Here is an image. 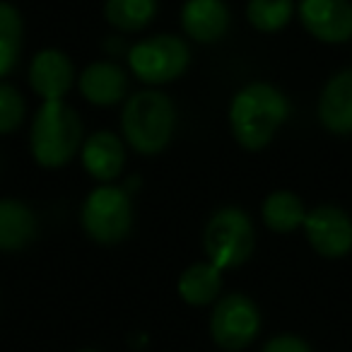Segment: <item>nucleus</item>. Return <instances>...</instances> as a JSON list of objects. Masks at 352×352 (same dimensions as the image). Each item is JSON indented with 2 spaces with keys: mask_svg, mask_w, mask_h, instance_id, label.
Listing matches in <instances>:
<instances>
[{
  "mask_svg": "<svg viewBox=\"0 0 352 352\" xmlns=\"http://www.w3.org/2000/svg\"><path fill=\"white\" fill-rule=\"evenodd\" d=\"M82 352H94V350H82Z\"/></svg>",
  "mask_w": 352,
  "mask_h": 352,
  "instance_id": "23",
  "label": "nucleus"
},
{
  "mask_svg": "<svg viewBox=\"0 0 352 352\" xmlns=\"http://www.w3.org/2000/svg\"><path fill=\"white\" fill-rule=\"evenodd\" d=\"M22 116H25V102L20 92L0 82V133H12L22 123Z\"/></svg>",
  "mask_w": 352,
  "mask_h": 352,
  "instance_id": "21",
  "label": "nucleus"
},
{
  "mask_svg": "<svg viewBox=\"0 0 352 352\" xmlns=\"http://www.w3.org/2000/svg\"><path fill=\"white\" fill-rule=\"evenodd\" d=\"M30 80L34 92L39 97H44V102L63 99V94L73 85V63L60 51H41L34 58V63H32Z\"/></svg>",
  "mask_w": 352,
  "mask_h": 352,
  "instance_id": "11",
  "label": "nucleus"
},
{
  "mask_svg": "<svg viewBox=\"0 0 352 352\" xmlns=\"http://www.w3.org/2000/svg\"><path fill=\"white\" fill-rule=\"evenodd\" d=\"M318 118L336 135H352V68L340 70L326 82L318 99Z\"/></svg>",
  "mask_w": 352,
  "mask_h": 352,
  "instance_id": "10",
  "label": "nucleus"
},
{
  "mask_svg": "<svg viewBox=\"0 0 352 352\" xmlns=\"http://www.w3.org/2000/svg\"><path fill=\"white\" fill-rule=\"evenodd\" d=\"M304 232L323 258H345L352 251V217L338 206H318L307 212Z\"/></svg>",
  "mask_w": 352,
  "mask_h": 352,
  "instance_id": "8",
  "label": "nucleus"
},
{
  "mask_svg": "<svg viewBox=\"0 0 352 352\" xmlns=\"http://www.w3.org/2000/svg\"><path fill=\"white\" fill-rule=\"evenodd\" d=\"M36 234V217L25 203L0 201V251H17Z\"/></svg>",
  "mask_w": 352,
  "mask_h": 352,
  "instance_id": "15",
  "label": "nucleus"
},
{
  "mask_svg": "<svg viewBox=\"0 0 352 352\" xmlns=\"http://www.w3.org/2000/svg\"><path fill=\"white\" fill-rule=\"evenodd\" d=\"M206 251L217 268H236L254 251V225L239 208L215 212L206 230Z\"/></svg>",
  "mask_w": 352,
  "mask_h": 352,
  "instance_id": "4",
  "label": "nucleus"
},
{
  "mask_svg": "<svg viewBox=\"0 0 352 352\" xmlns=\"http://www.w3.org/2000/svg\"><path fill=\"white\" fill-rule=\"evenodd\" d=\"M126 152L113 133H94L82 147V164L94 179L99 182H111L113 176L121 174Z\"/></svg>",
  "mask_w": 352,
  "mask_h": 352,
  "instance_id": "13",
  "label": "nucleus"
},
{
  "mask_svg": "<svg viewBox=\"0 0 352 352\" xmlns=\"http://www.w3.org/2000/svg\"><path fill=\"white\" fill-rule=\"evenodd\" d=\"M82 225L87 234L102 244L121 241L133 225L128 193L118 186H102L92 191L82 208Z\"/></svg>",
  "mask_w": 352,
  "mask_h": 352,
  "instance_id": "5",
  "label": "nucleus"
},
{
  "mask_svg": "<svg viewBox=\"0 0 352 352\" xmlns=\"http://www.w3.org/2000/svg\"><path fill=\"white\" fill-rule=\"evenodd\" d=\"M82 138L78 113L63 99L44 102L32 126V152L44 166H60L75 155Z\"/></svg>",
  "mask_w": 352,
  "mask_h": 352,
  "instance_id": "2",
  "label": "nucleus"
},
{
  "mask_svg": "<svg viewBox=\"0 0 352 352\" xmlns=\"http://www.w3.org/2000/svg\"><path fill=\"white\" fill-rule=\"evenodd\" d=\"M220 287V268L212 263H196L184 270L182 278H179V292H182L184 302L193 304V307H203V304L212 302Z\"/></svg>",
  "mask_w": 352,
  "mask_h": 352,
  "instance_id": "17",
  "label": "nucleus"
},
{
  "mask_svg": "<svg viewBox=\"0 0 352 352\" xmlns=\"http://www.w3.org/2000/svg\"><path fill=\"white\" fill-rule=\"evenodd\" d=\"M249 22L261 32H278L287 27L294 15L292 0H251L246 8Z\"/></svg>",
  "mask_w": 352,
  "mask_h": 352,
  "instance_id": "20",
  "label": "nucleus"
},
{
  "mask_svg": "<svg viewBox=\"0 0 352 352\" xmlns=\"http://www.w3.org/2000/svg\"><path fill=\"white\" fill-rule=\"evenodd\" d=\"M261 328V314L244 294H230L212 311L210 331L220 347L230 352L244 350Z\"/></svg>",
  "mask_w": 352,
  "mask_h": 352,
  "instance_id": "7",
  "label": "nucleus"
},
{
  "mask_svg": "<svg viewBox=\"0 0 352 352\" xmlns=\"http://www.w3.org/2000/svg\"><path fill=\"white\" fill-rule=\"evenodd\" d=\"M263 352H311V347L297 336H278L263 347Z\"/></svg>",
  "mask_w": 352,
  "mask_h": 352,
  "instance_id": "22",
  "label": "nucleus"
},
{
  "mask_svg": "<svg viewBox=\"0 0 352 352\" xmlns=\"http://www.w3.org/2000/svg\"><path fill=\"white\" fill-rule=\"evenodd\" d=\"M287 116V97L268 82H254L244 87L230 109L232 131L246 150H261L268 145Z\"/></svg>",
  "mask_w": 352,
  "mask_h": 352,
  "instance_id": "1",
  "label": "nucleus"
},
{
  "mask_svg": "<svg viewBox=\"0 0 352 352\" xmlns=\"http://www.w3.org/2000/svg\"><path fill=\"white\" fill-rule=\"evenodd\" d=\"M182 22L191 39L210 44L225 36L230 27V12L222 0H188L184 6Z\"/></svg>",
  "mask_w": 352,
  "mask_h": 352,
  "instance_id": "12",
  "label": "nucleus"
},
{
  "mask_svg": "<svg viewBox=\"0 0 352 352\" xmlns=\"http://www.w3.org/2000/svg\"><path fill=\"white\" fill-rule=\"evenodd\" d=\"M128 89L126 73L116 63H94L80 78V92L85 99L99 107H109L123 99Z\"/></svg>",
  "mask_w": 352,
  "mask_h": 352,
  "instance_id": "14",
  "label": "nucleus"
},
{
  "mask_svg": "<svg viewBox=\"0 0 352 352\" xmlns=\"http://www.w3.org/2000/svg\"><path fill=\"white\" fill-rule=\"evenodd\" d=\"M157 0H107V17L123 32L142 30L155 17Z\"/></svg>",
  "mask_w": 352,
  "mask_h": 352,
  "instance_id": "19",
  "label": "nucleus"
},
{
  "mask_svg": "<svg viewBox=\"0 0 352 352\" xmlns=\"http://www.w3.org/2000/svg\"><path fill=\"white\" fill-rule=\"evenodd\" d=\"M307 210L299 196L292 191H275L263 203V222L278 234H289L297 227H304Z\"/></svg>",
  "mask_w": 352,
  "mask_h": 352,
  "instance_id": "16",
  "label": "nucleus"
},
{
  "mask_svg": "<svg viewBox=\"0 0 352 352\" xmlns=\"http://www.w3.org/2000/svg\"><path fill=\"white\" fill-rule=\"evenodd\" d=\"M299 20L309 34L323 44H345L352 39L350 0H302Z\"/></svg>",
  "mask_w": 352,
  "mask_h": 352,
  "instance_id": "9",
  "label": "nucleus"
},
{
  "mask_svg": "<svg viewBox=\"0 0 352 352\" xmlns=\"http://www.w3.org/2000/svg\"><path fill=\"white\" fill-rule=\"evenodd\" d=\"M131 68L142 82L162 85L179 78L188 65V49L179 36H155L133 46Z\"/></svg>",
  "mask_w": 352,
  "mask_h": 352,
  "instance_id": "6",
  "label": "nucleus"
},
{
  "mask_svg": "<svg viewBox=\"0 0 352 352\" xmlns=\"http://www.w3.org/2000/svg\"><path fill=\"white\" fill-rule=\"evenodd\" d=\"M174 131V107L160 92H140L123 109V133L142 155L164 150Z\"/></svg>",
  "mask_w": 352,
  "mask_h": 352,
  "instance_id": "3",
  "label": "nucleus"
},
{
  "mask_svg": "<svg viewBox=\"0 0 352 352\" xmlns=\"http://www.w3.org/2000/svg\"><path fill=\"white\" fill-rule=\"evenodd\" d=\"M22 41L20 12L8 3H0V78H6L17 63Z\"/></svg>",
  "mask_w": 352,
  "mask_h": 352,
  "instance_id": "18",
  "label": "nucleus"
}]
</instances>
